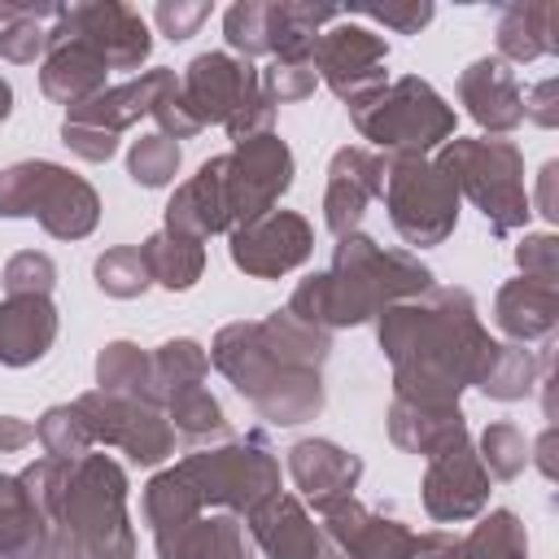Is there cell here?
<instances>
[{
    "instance_id": "cell-4",
    "label": "cell",
    "mask_w": 559,
    "mask_h": 559,
    "mask_svg": "<svg viewBox=\"0 0 559 559\" xmlns=\"http://www.w3.org/2000/svg\"><path fill=\"white\" fill-rule=\"evenodd\" d=\"M437 166L450 175L459 192L476 201L493 236H511L528 218L524 192V157L511 140H445Z\"/></svg>"
},
{
    "instance_id": "cell-8",
    "label": "cell",
    "mask_w": 559,
    "mask_h": 559,
    "mask_svg": "<svg viewBox=\"0 0 559 559\" xmlns=\"http://www.w3.org/2000/svg\"><path fill=\"white\" fill-rule=\"evenodd\" d=\"M175 467L197 489L201 507H227L231 515H249L266 493L280 489V459L262 432L223 437L210 450L183 454Z\"/></svg>"
},
{
    "instance_id": "cell-56",
    "label": "cell",
    "mask_w": 559,
    "mask_h": 559,
    "mask_svg": "<svg viewBox=\"0 0 559 559\" xmlns=\"http://www.w3.org/2000/svg\"><path fill=\"white\" fill-rule=\"evenodd\" d=\"M555 175H559V162H546L542 166V214L546 218H559V210H555Z\"/></svg>"
},
{
    "instance_id": "cell-35",
    "label": "cell",
    "mask_w": 559,
    "mask_h": 559,
    "mask_svg": "<svg viewBox=\"0 0 559 559\" xmlns=\"http://www.w3.org/2000/svg\"><path fill=\"white\" fill-rule=\"evenodd\" d=\"M542 367H546V358H537L524 345H493V354H489L476 389L485 397H493V402H520V397L533 393Z\"/></svg>"
},
{
    "instance_id": "cell-31",
    "label": "cell",
    "mask_w": 559,
    "mask_h": 559,
    "mask_svg": "<svg viewBox=\"0 0 559 559\" xmlns=\"http://www.w3.org/2000/svg\"><path fill=\"white\" fill-rule=\"evenodd\" d=\"M205 376H210V354L192 336H175L148 354V402L166 411L170 397L205 384Z\"/></svg>"
},
{
    "instance_id": "cell-40",
    "label": "cell",
    "mask_w": 559,
    "mask_h": 559,
    "mask_svg": "<svg viewBox=\"0 0 559 559\" xmlns=\"http://www.w3.org/2000/svg\"><path fill=\"white\" fill-rule=\"evenodd\" d=\"M35 441L44 445V454H52V459H83V454H92V428H87V419L79 415V406L74 402H66V406H48L44 415H39V424H35Z\"/></svg>"
},
{
    "instance_id": "cell-37",
    "label": "cell",
    "mask_w": 559,
    "mask_h": 559,
    "mask_svg": "<svg viewBox=\"0 0 559 559\" xmlns=\"http://www.w3.org/2000/svg\"><path fill=\"white\" fill-rule=\"evenodd\" d=\"M96 384H100V393L148 402V354L140 345H131V341H109L96 354Z\"/></svg>"
},
{
    "instance_id": "cell-59",
    "label": "cell",
    "mask_w": 559,
    "mask_h": 559,
    "mask_svg": "<svg viewBox=\"0 0 559 559\" xmlns=\"http://www.w3.org/2000/svg\"><path fill=\"white\" fill-rule=\"evenodd\" d=\"M319 559H345V555H336V550H332V546L323 542V555H319Z\"/></svg>"
},
{
    "instance_id": "cell-57",
    "label": "cell",
    "mask_w": 559,
    "mask_h": 559,
    "mask_svg": "<svg viewBox=\"0 0 559 559\" xmlns=\"http://www.w3.org/2000/svg\"><path fill=\"white\" fill-rule=\"evenodd\" d=\"M550 445H555V428H546V437L537 441V467H542L546 476H555V463H550Z\"/></svg>"
},
{
    "instance_id": "cell-43",
    "label": "cell",
    "mask_w": 559,
    "mask_h": 559,
    "mask_svg": "<svg viewBox=\"0 0 559 559\" xmlns=\"http://www.w3.org/2000/svg\"><path fill=\"white\" fill-rule=\"evenodd\" d=\"M179 162H183L179 144H175L170 135L153 131V135H140V140L131 144V153H127V175H131L140 188H166V183L179 175Z\"/></svg>"
},
{
    "instance_id": "cell-26",
    "label": "cell",
    "mask_w": 559,
    "mask_h": 559,
    "mask_svg": "<svg viewBox=\"0 0 559 559\" xmlns=\"http://www.w3.org/2000/svg\"><path fill=\"white\" fill-rule=\"evenodd\" d=\"M57 341V306L48 297H4L0 301V362L31 367Z\"/></svg>"
},
{
    "instance_id": "cell-2",
    "label": "cell",
    "mask_w": 559,
    "mask_h": 559,
    "mask_svg": "<svg viewBox=\"0 0 559 559\" xmlns=\"http://www.w3.org/2000/svg\"><path fill=\"white\" fill-rule=\"evenodd\" d=\"M432 288V271L411 253V249H384L362 231L341 236L332 253V271L306 275L288 310L323 332L332 328H354L367 319H380L389 306L411 301Z\"/></svg>"
},
{
    "instance_id": "cell-23",
    "label": "cell",
    "mask_w": 559,
    "mask_h": 559,
    "mask_svg": "<svg viewBox=\"0 0 559 559\" xmlns=\"http://www.w3.org/2000/svg\"><path fill=\"white\" fill-rule=\"evenodd\" d=\"M175 83H179V74L166 70V66H157V70H144V74H135V79H127V83H118V87L96 92L92 100L74 105L66 118H70V122H83V127H96V131H105V135H118V131H127L131 122H140L144 114H153V105H157Z\"/></svg>"
},
{
    "instance_id": "cell-51",
    "label": "cell",
    "mask_w": 559,
    "mask_h": 559,
    "mask_svg": "<svg viewBox=\"0 0 559 559\" xmlns=\"http://www.w3.org/2000/svg\"><path fill=\"white\" fill-rule=\"evenodd\" d=\"M205 17H210V4L205 0H162L153 9V22L162 26L166 39H192Z\"/></svg>"
},
{
    "instance_id": "cell-53",
    "label": "cell",
    "mask_w": 559,
    "mask_h": 559,
    "mask_svg": "<svg viewBox=\"0 0 559 559\" xmlns=\"http://www.w3.org/2000/svg\"><path fill=\"white\" fill-rule=\"evenodd\" d=\"M555 96H559V79H542L524 92V118H533L537 127H555L559 122V109H555Z\"/></svg>"
},
{
    "instance_id": "cell-15",
    "label": "cell",
    "mask_w": 559,
    "mask_h": 559,
    "mask_svg": "<svg viewBox=\"0 0 559 559\" xmlns=\"http://www.w3.org/2000/svg\"><path fill=\"white\" fill-rule=\"evenodd\" d=\"M231 262L253 275V280H275V275H288L293 266H301L314 249V231L301 214L293 210H271L245 227L231 231Z\"/></svg>"
},
{
    "instance_id": "cell-21",
    "label": "cell",
    "mask_w": 559,
    "mask_h": 559,
    "mask_svg": "<svg viewBox=\"0 0 559 559\" xmlns=\"http://www.w3.org/2000/svg\"><path fill=\"white\" fill-rule=\"evenodd\" d=\"M105 74L109 66L100 61V52L57 26H48V52H44V70H39V87L48 100L74 109L83 100H92L96 92H105Z\"/></svg>"
},
{
    "instance_id": "cell-20",
    "label": "cell",
    "mask_w": 559,
    "mask_h": 559,
    "mask_svg": "<svg viewBox=\"0 0 559 559\" xmlns=\"http://www.w3.org/2000/svg\"><path fill=\"white\" fill-rule=\"evenodd\" d=\"M245 520H249L245 524L249 542H258L266 559H319L323 555V533L314 528V520L297 493L275 489Z\"/></svg>"
},
{
    "instance_id": "cell-36",
    "label": "cell",
    "mask_w": 559,
    "mask_h": 559,
    "mask_svg": "<svg viewBox=\"0 0 559 559\" xmlns=\"http://www.w3.org/2000/svg\"><path fill=\"white\" fill-rule=\"evenodd\" d=\"M140 511H144V524H148L153 533H162V528H175V524L201 515V498H197V489L183 480L179 467H166V472H157V476L144 485Z\"/></svg>"
},
{
    "instance_id": "cell-44",
    "label": "cell",
    "mask_w": 559,
    "mask_h": 559,
    "mask_svg": "<svg viewBox=\"0 0 559 559\" xmlns=\"http://www.w3.org/2000/svg\"><path fill=\"white\" fill-rule=\"evenodd\" d=\"M74 463H79V459H74ZM74 463H70V459H52V454H44V459H35V463L17 476L22 489L31 493L35 511H39L48 524L61 520V507H66V489H70V472H74Z\"/></svg>"
},
{
    "instance_id": "cell-41",
    "label": "cell",
    "mask_w": 559,
    "mask_h": 559,
    "mask_svg": "<svg viewBox=\"0 0 559 559\" xmlns=\"http://www.w3.org/2000/svg\"><path fill=\"white\" fill-rule=\"evenodd\" d=\"M92 275H96V288H100V293L122 297V301H127V297H140V293L153 284L140 245H114V249H105V253L96 258Z\"/></svg>"
},
{
    "instance_id": "cell-38",
    "label": "cell",
    "mask_w": 559,
    "mask_h": 559,
    "mask_svg": "<svg viewBox=\"0 0 559 559\" xmlns=\"http://www.w3.org/2000/svg\"><path fill=\"white\" fill-rule=\"evenodd\" d=\"M459 559H528V533L515 511H489L467 537H459Z\"/></svg>"
},
{
    "instance_id": "cell-19",
    "label": "cell",
    "mask_w": 559,
    "mask_h": 559,
    "mask_svg": "<svg viewBox=\"0 0 559 559\" xmlns=\"http://www.w3.org/2000/svg\"><path fill=\"white\" fill-rule=\"evenodd\" d=\"M459 100L467 105L472 122L493 135H507L524 122V87L498 57H480L459 74Z\"/></svg>"
},
{
    "instance_id": "cell-39",
    "label": "cell",
    "mask_w": 559,
    "mask_h": 559,
    "mask_svg": "<svg viewBox=\"0 0 559 559\" xmlns=\"http://www.w3.org/2000/svg\"><path fill=\"white\" fill-rule=\"evenodd\" d=\"M166 419L175 428V437L183 441H205V437H227V419H223V406L218 397L197 384V389H183L179 397L166 402Z\"/></svg>"
},
{
    "instance_id": "cell-9",
    "label": "cell",
    "mask_w": 559,
    "mask_h": 559,
    "mask_svg": "<svg viewBox=\"0 0 559 559\" xmlns=\"http://www.w3.org/2000/svg\"><path fill=\"white\" fill-rule=\"evenodd\" d=\"M380 197L389 205V223L406 245H441L459 223V188L450 175L411 153H384V183Z\"/></svg>"
},
{
    "instance_id": "cell-13",
    "label": "cell",
    "mask_w": 559,
    "mask_h": 559,
    "mask_svg": "<svg viewBox=\"0 0 559 559\" xmlns=\"http://www.w3.org/2000/svg\"><path fill=\"white\" fill-rule=\"evenodd\" d=\"M74 406L87 419L96 445H118L140 467H153L175 454V428H170L166 411H157L148 402H131V397L92 389V393L74 397Z\"/></svg>"
},
{
    "instance_id": "cell-55",
    "label": "cell",
    "mask_w": 559,
    "mask_h": 559,
    "mask_svg": "<svg viewBox=\"0 0 559 559\" xmlns=\"http://www.w3.org/2000/svg\"><path fill=\"white\" fill-rule=\"evenodd\" d=\"M31 441H35V424H31V419H17V415H0V454L26 450Z\"/></svg>"
},
{
    "instance_id": "cell-30",
    "label": "cell",
    "mask_w": 559,
    "mask_h": 559,
    "mask_svg": "<svg viewBox=\"0 0 559 559\" xmlns=\"http://www.w3.org/2000/svg\"><path fill=\"white\" fill-rule=\"evenodd\" d=\"M341 17L332 4H306V0H280L266 4V52L271 61H310L314 39Z\"/></svg>"
},
{
    "instance_id": "cell-6",
    "label": "cell",
    "mask_w": 559,
    "mask_h": 559,
    "mask_svg": "<svg viewBox=\"0 0 559 559\" xmlns=\"http://www.w3.org/2000/svg\"><path fill=\"white\" fill-rule=\"evenodd\" d=\"M61 524L79 537L83 559H135L127 520V472L109 454H83L70 472Z\"/></svg>"
},
{
    "instance_id": "cell-28",
    "label": "cell",
    "mask_w": 559,
    "mask_h": 559,
    "mask_svg": "<svg viewBox=\"0 0 559 559\" xmlns=\"http://www.w3.org/2000/svg\"><path fill=\"white\" fill-rule=\"evenodd\" d=\"M559 52V4L555 0H511L498 17V61H537Z\"/></svg>"
},
{
    "instance_id": "cell-14",
    "label": "cell",
    "mask_w": 559,
    "mask_h": 559,
    "mask_svg": "<svg viewBox=\"0 0 559 559\" xmlns=\"http://www.w3.org/2000/svg\"><path fill=\"white\" fill-rule=\"evenodd\" d=\"M57 31L92 44L109 70H140V61L153 52L148 22L118 0H92V4H66L52 22Z\"/></svg>"
},
{
    "instance_id": "cell-42",
    "label": "cell",
    "mask_w": 559,
    "mask_h": 559,
    "mask_svg": "<svg viewBox=\"0 0 559 559\" xmlns=\"http://www.w3.org/2000/svg\"><path fill=\"white\" fill-rule=\"evenodd\" d=\"M476 454H480V467L489 472V480H515L528 467V437L515 424L498 419L480 432Z\"/></svg>"
},
{
    "instance_id": "cell-50",
    "label": "cell",
    "mask_w": 559,
    "mask_h": 559,
    "mask_svg": "<svg viewBox=\"0 0 559 559\" xmlns=\"http://www.w3.org/2000/svg\"><path fill=\"white\" fill-rule=\"evenodd\" d=\"M349 13L371 17L380 26H393L397 35H419V26L432 22V4L428 0H411V4H354Z\"/></svg>"
},
{
    "instance_id": "cell-25",
    "label": "cell",
    "mask_w": 559,
    "mask_h": 559,
    "mask_svg": "<svg viewBox=\"0 0 559 559\" xmlns=\"http://www.w3.org/2000/svg\"><path fill=\"white\" fill-rule=\"evenodd\" d=\"M166 231L205 240L214 231H231L227 201H223V153L210 157L192 179H183L166 205Z\"/></svg>"
},
{
    "instance_id": "cell-3",
    "label": "cell",
    "mask_w": 559,
    "mask_h": 559,
    "mask_svg": "<svg viewBox=\"0 0 559 559\" xmlns=\"http://www.w3.org/2000/svg\"><path fill=\"white\" fill-rule=\"evenodd\" d=\"M210 362L231 380V389L266 419V424H280V428H293V424H306L323 411V380L319 371H297V367H284L266 341H262V328L258 323H227L214 345H210Z\"/></svg>"
},
{
    "instance_id": "cell-46",
    "label": "cell",
    "mask_w": 559,
    "mask_h": 559,
    "mask_svg": "<svg viewBox=\"0 0 559 559\" xmlns=\"http://www.w3.org/2000/svg\"><path fill=\"white\" fill-rule=\"evenodd\" d=\"M4 293L9 297H48L52 293V284H57V266H52V258L48 253H35V249H22V253H13L9 262H4Z\"/></svg>"
},
{
    "instance_id": "cell-45",
    "label": "cell",
    "mask_w": 559,
    "mask_h": 559,
    "mask_svg": "<svg viewBox=\"0 0 559 559\" xmlns=\"http://www.w3.org/2000/svg\"><path fill=\"white\" fill-rule=\"evenodd\" d=\"M223 35H227V48L240 57V61H253V57H266V4L262 0H240L223 13Z\"/></svg>"
},
{
    "instance_id": "cell-12",
    "label": "cell",
    "mask_w": 559,
    "mask_h": 559,
    "mask_svg": "<svg viewBox=\"0 0 559 559\" xmlns=\"http://www.w3.org/2000/svg\"><path fill=\"white\" fill-rule=\"evenodd\" d=\"M258 96H262V83L253 61H240L231 52H201L183 66L170 100L197 131H205L210 122H227L236 109L253 105Z\"/></svg>"
},
{
    "instance_id": "cell-18",
    "label": "cell",
    "mask_w": 559,
    "mask_h": 559,
    "mask_svg": "<svg viewBox=\"0 0 559 559\" xmlns=\"http://www.w3.org/2000/svg\"><path fill=\"white\" fill-rule=\"evenodd\" d=\"M380 183H384V153H376L367 144H345L332 153L328 192H323V223L336 240L358 231L367 205L380 197Z\"/></svg>"
},
{
    "instance_id": "cell-10",
    "label": "cell",
    "mask_w": 559,
    "mask_h": 559,
    "mask_svg": "<svg viewBox=\"0 0 559 559\" xmlns=\"http://www.w3.org/2000/svg\"><path fill=\"white\" fill-rule=\"evenodd\" d=\"M288 188H293V153L275 131L253 135L231 153H223V201L231 231L271 214Z\"/></svg>"
},
{
    "instance_id": "cell-7",
    "label": "cell",
    "mask_w": 559,
    "mask_h": 559,
    "mask_svg": "<svg viewBox=\"0 0 559 559\" xmlns=\"http://www.w3.org/2000/svg\"><path fill=\"white\" fill-rule=\"evenodd\" d=\"M354 127L362 140H371L384 153H411L424 157L428 148L445 144L454 135V109L437 96L432 83L406 74L384 83L376 96L349 109Z\"/></svg>"
},
{
    "instance_id": "cell-48",
    "label": "cell",
    "mask_w": 559,
    "mask_h": 559,
    "mask_svg": "<svg viewBox=\"0 0 559 559\" xmlns=\"http://www.w3.org/2000/svg\"><path fill=\"white\" fill-rule=\"evenodd\" d=\"M48 52V26L39 17H17L9 26H0V57L13 66H31L35 57Z\"/></svg>"
},
{
    "instance_id": "cell-27",
    "label": "cell",
    "mask_w": 559,
    "mask_h": 559,
    "mask_svg": "<svg viewBox=\"0 0 559 559\" xmlns=\"http://www.w3.org/2000/svg\"><path fill=\"white\" fill-rule=\"evenodd\" d=\"M493 323L511 336V345H528V341H546L559 323V284H542V280H511L498 288L493 301Z\"/></svg>"
},
{
    "instance_id": "cell-49",
    "label": "cell",
    "mask_w": 559,
    "mask_h": 559,
    "mask_svg": "<svg viewBox=\"0 0 559 559\" xmlns=\"http://www.w3.org/2000/svg\"><path fill=\"white\" fill-rule=\"evenodd\" d=\"M515 266L524 280H542V284H559V240L550 231L524 236L515 249Z\"/></svg>"
},
{
    "instance_id": "cell-34",
    "label": "cell",
    "mask_w": 559,
    "mask_h": 559,
    "mask_svg": "<svg viewBox=\"0 0 559 559\" xmlns=\"http://www.w3.org/2000/svg\"><path fill=\"white\" fill-rule=\"evenodd\" d=\"M44 528L48 520L35 511L22 480L0 472V559H35Z\"/></svg>"
},
{
    "instance_id": "cell-1",
    "label": "cell",
    "mask_w": 559,
    "mask_h": 559,
    "mask_svg": "<svg viewBox=\"0 0 559 559\" xmlns=\"http://www.w3.org/2000/svg\"><path fill=\"white\" fill-rule=\"evenodd\" d=\"M380 349L393 362V397L459 406V393L480 380L493 336L476 319L467 288H428L380 314Z\"/></svg>"
},
{
    "instance_id": "cell-33",
    "label": "cell",
    "mask_w": 559,
    "mask_h": 559,
    "mask_svg": "<svg viewBox=\"0 0 559 559\" xmlns=\"http://www.w3.org/2000/svg\"><path fill=\"white\" fill-rule=\"evenodd\" d=\"M140 249H144V262H148L153 284H162L170 293L192 288L201 280V271H205V245L192 240V236H179V231H166L162 227Z\"/></svg>"
},
{
    "instance_id": "cell-17",
    "label": "cell",
    "mask_w": 559,
    "mask_h": 559,
    "mask_svg": "<svg viewBox=\"0 0 559 559\" xmlns=\"http://www.w3.org/2000/svg\"><path fill=\"white\" fill-rule=\"evenodd\" d=\"M319 520H323V542L345 559H415L419 537L402 520L367 511L354 493L319 507Z\"/></svg>"
},
{
    "instance_id": "cell-47",
    "label": "cell",
    "mask_w": 559,
    "mask_h": 559,
    "mask_svg": "<svg viewBox=\"0 0 559 559\" xmlns=\"http://www.w3.org/2000/svg\"><path fill=\"white\" fill-rule=\"evenodd\" d=\"M258 83L271 105H284V100H306L314 92L319 74L310 61H271L266 70H258Z\"/></svg>"
},
{
    "instance_id": "cell-32",
    "label": "cell",
    "mask_w": 559,
    "mask_h": 559,
    "mask_svg": "<svg viewBox=\"0 0 559 559\" xmlns=\"http://www.w3.org/2000/svg\"><path fill=\"white\" fill-rule=\"evenodd\" d=\"M262 328V341L266 349L284 362V367H297V371H319L328 362V349H332V336L306 319H297L288 306L284 310H271L266 319H258Z\"/></svg>"
},
{
    "instance_id": "cell-5",
    "label": "cell",
    "mask_w": 559,
    "mask_h": 559,
    "mask_svg": "<svg viewBox=\"0 0 559 559\" xmlns=\"http://www.w3.org/2000/svg\"><path fill=\"white\" fill-rule=\"evenodd\" d=\"M39 218L57 240H83L100 218L96 188L57 162H13L0 170V218Z\"/></svg>"
},
{
    "instance_id": "cell-52",
    "label": "cell",
    "mask_w": 559,
    "mask_h": 559,
    "mask_svg": "<svg viewBox=\"0 0 559 559\" xmlns=\"http://www.w3.org/2000/svg\"><path fill=\"white\" fill-rule=\"evenodd\" d=\"M61 144L74 157H83V162H109L118 153V135H105V131L83 127V122H70V118L61 122Z\"/></svg>"
},
{
    "instance_id": "cell-58",
    "label": "cell",
    "mask_w": 559,
    "mask_h": 559,
    "mask_svg": "<svg viewBox=\"0 0 559 559\" xmlns=\"http://www.w3.org/2000/svg\"><path fill=\"white\" fill-rule=\"evenodd\" d=\"M13 114V87H9V79H0V122Z\"/></svg>"
},
{
    "instance_id": "cell-54",
    "label": "cell",
    "mask_w": 559,
    "mask_h": 559,
    "mask_svg": "<svg viewBox=\"0 0 559 559\" xmlns=\"http://www.w3.org/2000/svg\"><path fill=\"white\" fill-rule=\"evenodd\" d=\"M35 559H83V546H79V537L57 520V524L44 528V537H39V546H35Z\"/></svg>"
},
{
    "instance_id": "cell-24",
    "label": "cell",
    "mask_w": 559,
    "mask_h": 559,
    "mask_svg": "<svg viewBox=\"0 0 559 559\" xmlns=\"http://www.w3.org/2000/svg\"><path fill=\"white\" fill-rule=\"evenodd\" d=\"M157 559H253V542L249 528L240 524V515H192L175 528L153 533Z\"/></svg>"
},
{
    "instance_id": "cell-22",
    "label": "cell",
    "mask_w": 559,
    "mask_h": 559,
    "mask_svg": "<svg viewBox=\"0 0 559 559\" xmlns=\"http://www.w3.org/2000/svg\"><path fill=\"white\" fill-rule=\"evenodd\" d=\"M288 476L301 489V498L314 502V511H319V507L354 493V485L362 476V459L328 437H306L288 450Z\"/></svg>"
},
{
    "instance_id": "cell-11",
    "label": "cell",
    "mask_w": 559,
    "mask_h": 559,
    "mask_svg": "<svg viewBox=\"0 0 559 559\" xmlns=\"http://www.w3.org/2000/svg\"><path fill=\"white\" fill-rule=\"evenodd\" d=\"M384 61H389V44L384 35L358 26V22H345V9L341 17L314 39V52H310V66L314 74L354 109L362 105L367 96H376L389 79H384Z\"/></svg>"
},
{
    "instance_id": "cell-16",
    "label": "cell",
    "mask_w": 559,
    "mask_h": 559,
    "mask_svg": "<svg viewBox=\"0 0 559 559\" xmlns=\"http://www.w3.org/2000/svg\"><path fill=\"white\" fill-rule=\"evenodd\" d=\"M489 502V472L480 467V454L467 437L450 441L428 459L424 472V511L441 524H459L480 515Z\"/></svg>"
},
{
    "instance_id": "cell-29",
    "label": "cell",
    "mask_w": 559,
    "mask_h": 559,
    "mask_svg": "<svg viewBox=\"0 0 559 559\" xmlns=\"http://www.w3.org/2000/svg\"><path fill=\"white\" fill-rule=\"evenodd\" d=\"M389 437H393V445L432 459V454L445 450L450 441L467 437V419H463L459 406H437V402L393 397V406H389Z\"/></svg>"
}]
</instances>
